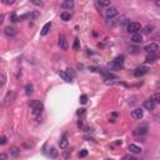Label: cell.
<instances>
[{"mask_svg": "<svg viewBox=\"0 0 160 160\" xmlns=\"http://www.w3.org/2000/svg\"><path fill=\"white\" fill-rule=\"evenodd\" d=\"M118 14H119V10H118V8H115V6H110V8H108L105 11L106 19H114V18L118 16Z\"/></svg>", "mask_w": 160, "mask_h": 160, "instance_id": "277c9868", "label": "cell"}, {"mask_svg": "<svg viewBox=\"0 0 160 160\" xmlns=\"http://www.w3.org/2000/svg\"><path fill=\"white\" fill-rule=\"evenodd\" d=\"M34 88H33V85L31 84H26L25 85V93H26V95H30V94H33V92H34Z\"/></svg>", "mask_w": 160, "mask_h": 160, "instance_id": "7402d4cb", "label": "cell"}, {"mask_svg": "<svg viewBox=\"0 0 160 160\" xmlns=\"http://www.w3.org/2000/svg\"><path fill=\"white\" fill-rule=\"evenodd\" d=\"M142 30V25L140 23H129L126 26V31L128 33H133V34H138Z\"/></svg>", "mask_w": 160, "mask_h": 160, "instance_id": "7a4b0ae2", "label": "cell"}, {"mask_svg": "<svg viewBox=\"0 0 160 160\" xmlns=\"http://www.w3.org/2000/svg\"><path fill=\"white\" fill-rule=\"evenodd\" d=\"M86 101H88V96L85 95V94H83V95L80 96V103L81 104H86Z\"/></svg>", "mask_w": 160, "mask_h": 160, "instance_id": "f1b7e54d", "label": "cell"}, {"mask_svg": "<svg viewBox=\"0 0 160 160\" xmlns=\"http://www.w3.org/2000/svg\"><path fill=\"white\" fill-rule=\"evenodd\" d=\"M50 29H51V23H46V24L43 26L41 31H40V35H41V36L48 35V34H49V31H50Z\"/></svg>", "mask_w": 160, "mask_h": 160, "instance_id": "7c38bea8", "label": "cell"}, {"mask_svg": "<svg viewBox=\"0 0 160 160\" xmlns=\"http://www.w3.org/2000/svg\"><path fill=\"white\" fill-rule=\"evenodd\" d=\"M59 146H60V149H67L69 146V140H68V138L65 135L60 139V142H59Z\"/></svg>", "mask_w": 160, "mask_h": 160, "instance_id": "9a60e30c", "label": "cell"}, {"mask_svg": "<svg viewBox=\"0 0 160 160\" xmlns=\"http://www.w3.org/2000/svg\"><path fill=\"white\" fill-rule=\"evenodd\" d=\"M110 4H111V3L109 1V0H106V1H100V0H99V1H98L99 6H110Z\"/></svg>", "mask_w": 160, "mask_h": 160, "instance_id": "4316f807", "label": "cell"}, {"mask_svg": "<svg viewBox=\"0 0 160 160\" xmlns=\"http://www.w3.org/2000/svg\"><path fill=\"white\" fill-rule=\"evenodd\" d=\"M5 83H6V76L4 74H0V89L5 85Z\"/></svg>", "mask_w": 160, "mask_h": 160, "instance_id": "d4e9b609", "label": "cell"}, {"mask_svg": "<svg viewBox=\"0 0 160 160\" xmlns=\"http://www.w3.org/2000/svg\"><path fill=\"white\" fill-rule=\"evenodd\" d=\"M31 3H33L34 5H38V6H43V4H44L43 1H35V0H31Z\"/></svg>", "mask_w": 160, "mask_h": 160, "instance_id": "74e56055", "label": "cell"}, {"mask_svg": "<svg viewBox=\"0 0 160 160\" xmlns=\"http://www.w3.org/2000/svg\"><path fill=\"white\" fill-rule=\"evenodd\" d=\"M100 73H101L106 78V80H110V79H115V80H117V76H115L114 74H111L110 71H106V70H104V69H100Z\"/></svg>", "mask_w": 160, "mask_h": 160, "instance_id": "5bb4252c", "label": "cell"}, {"mask_svg": "<svg viewBox=\"0 0 160 160\" xmlns=\"http://www.w3.org/2000/svg\"><path fill=\"white\" fill-rule=\"evenodd\" d=\"M108 67L110 69H113V70H120V69L123 68V64H121V63L115 61V60H113L110 63H108Z\"/></svg>", "mask_w": 160, "mask_h": 160, "instance_id": "30bf717a", "label": "cell"}, {"mask_svg": "<svg viewBox=\"0 0 160 160\" xmlns=\"http://www.w3.org/2000/svg\"><path fill=\"white\" fill-rule=\"evenodd\" d=\"M131 117H133L134 119H136V120H140V119L144 117V110H143L142 108L134 109V110L131 111Z\"/></svg>", "mask_w": 160, "mask_h": 160, "instance_id": "52a82bcc", "label": "cell"}, {"mask_svg": "<svg viewBox=\"0 0 160 160\" xmlns=\"http://www.w3.org/2000/svg\"><path fill=\"white\" fill-rule=\"evenodd\" d=\"M144 50H145L148 54H156V53L159 51V45L156 43H150L144 48Z\"/></svg>", "mask_w": 160, "mask_h": 160, "instance_id": "5b68a950", "label": "cell"}, {"mask_svg": "<svg viewBox=\"0 0 160 160\" xmlns=\"http://www.w3.org/2000/svg\"><path fill=\"white\" fill-rule=\"evenodd\" d=\"M49 156H50V158H53V159L56 158V156H58V151H56L54 148H51V149H50V151H49Z\"/></svg>", "mask_w": 160, "mask_h": 160, "instance_id": "484cf974", "label": "cell"}, {"mask_svg": "<svg viewBox=\"0 0 160 160\" xmlns=\"http://www.w3.org/2000/svg\"><path fill=\"white\" fill-rule=\"evenodd\" d=\"M153 99H154V101L156 103V104H158V103L160 101V94H159V93H155L154 95H153Z\"/></svg>", "mask_w": 160, "mask_h": 160, "instance_id": "f546056e", "label": "cell"}, {"mask_svg": "<svg viewBox=\"0 0 160 160\" xmlns=\"http://www.w3.org/2000/svg\"><path fill=\"white\" fill-rule=\"evenodd\" d=\"M123 160H138V159L134 158L133 155H125L124 158H123Z\"/></svg>", "mask_w": 160, "mask_h": 160, "instance_id": "e575fe53", "label": "cell"}, {"mask_svg": "<svg viewBox=\"0 0 160 160\" xmlns=\"http://www.w3.org/2000/svg\"><path fill=\"white\" fill-rule=\"evenodd\" d=\"M60 18H61V20H64V21H69L71 19V14L68 11H64L60 14Z\"/></svg>", "mask_w": 160, "mask_h": 160, "instance_id": "44dd1931", "label": "cell"}, {"mask_svg": "<svg viewBox=\"0 0 160 160\" xmlns=\"http://www.w3.org/2000/svg\"><path fill=\"white\" fill-rule=\"evenodd\" d=\"M155 106H156V103L154 101L153 96L151 98H149V99H146L145 101H144V108H145L146 110H154Z\"/></svg>", "mask_w": 160, "mask_h": 160, "instance_id": "8992f818", "label": "cell"}, {"mask_svg": "<svg viewBox=\"0 0 160 160\" xmlns=\"http://www.w3.org/2000/svg\"><path fill=\"white\" fill-rule=\"evenodd\" d=\"M14 0H3V4H5V5H11V4H14Z\"/></svg>", "mask_w": 160, "mask_h": 160, "instance_id": "d590c367", "label": "cell"}, {"mask_svg": "<svg viewBox=\"0 0 160 160\" xmlns=\"http://www.w3.org/2000/svg\"><path fill=\"white\" fill-rule=\"evenodd\" d=\"M19 155H20V148H18V146L11 148V150H10V156H13V158H18Z\"/></svg>", "mask_w": 160, "mask_h": 160, "instance_id": "ac0fdd59", "label": "cell"}, {"mask_svg": "<svg viewBox=\"0 0 160 160\" xmlns=\"http://www.w3.org/2000/svg\"><path fill=\"white\" fill-rule=\"evenodd\" d=\"M131 41L135 43V44H140V43H143V35H140L139 33H138V34H134V35L131 36Z\"/></svg>", "mask_w": 160, "mask_h": 160, "instance_id": "e0dca14e", "label": "cell"}, {"mask_svg": "<svg viewBox=\"0 0 160 160\" xmlns=\"http://www.w3.org/2000/svg\"><path fill=\"white\" fill-rule=\"evenodd\" d=\"M133 134L135 136H145L148 134V126L146 125H142V126H138L133 130Z\"/></svg>", "mask_w": 160, "mask_h": 160, "instance_id": "3957f363", "label": "cell"}, {"mask_svg": "<svg viewBox=\"0 0 160 160\" xmlns=\"http://www.w3.org/2000/svg\"><path fill=\"white\" fill-rule=\"evenodd\" d=\"M139 48H136V46H130L129 48V51L131 53V54H138V53H139Z\"/></svg>", "mask_w": 160, "mask_h": 160, "instance_id": "83f0119b", "label": "cell"}, {"mask_svg": "<svg viewBox=\"0 0 160 160\" xmlns=\"http://www.w3.org/2000/svg\"><path fill=\"white\" fill-rule=\"evenodd\" d=\"M0 160H8V155L5 153H0Z\"/></svg>", "mask_w": 160, "mask_h": 160, "instance_id": "8d00e7d4", "label": "cell"}, {"mask_svg": "<svg viewBox=\"0 0 160 160\" xmlns=\"http://www.w3.org/2000/svg\"><path fill=\"white\" fill-rule=\"evenodd\" d=\"M10 20L13 21V23H16V21L19 20V18L16 16V14H11L10 15Z\"/></svg>", "mask_w": 160, "mask_h": 160, "instance_id": "d6a6232c", "label": "cell"}, {"mask_svg": "<svg viewBox=\"0 0 160 160\" xmlns=\"http://www.w3.org/2000/svg\"><path fill=\"white\" fill-rule=\"evenodd\" d=\"M29 106L31 108V113H33L34 117H39V115H41V113L44 110L43 103L39 101V100H31V101H29Z\"/></svg>", "mask_w": 160, "mask_h": 160, "instance_id": "6da1fadb", "label": "cell"}, {"mask_svg": "<svg viewBox=\"0 0 160 160\" xmlns=\"http://www.w3.org/2000/svg\"><path fill=\"white\" fill-rule=\"evenodd\" d=\"M59 75L63 78V80H65L67 83H71L73 81V79H71V76H69V75L67 73H64V71H59Z\"/></svg>", "mask_w": 160, "mask_h": 160, "instance_id": "d6986e66", "label": "cell"}, {"mask_svg": "<svg viewBox=\"0 0 160 160\" xmlns=\"http://www.w3.org/2000/svg\"><path fill=\"white\" fill-rule=\"evenodd\" d=\"M61 8L63 9H68V10H70V9L74 8V1L73 0H65V1L61 3Z\"/></svg>", "mask_w": 160, "mask_h": 160, "instance_id": "4fadbf2b", "label": "cell"}, {"mask_svg": "<svg viewBox=\"0 0 160 160\" xmlns=\"http://www.w3.org/2000/svg\"><path fill=\"white\" fill-rule=\"evenodd\" d=\"M6 142H8L6 136H4V135H0V145H4V144H6Z\"/></svg>", "mask_w": 160, "mask_h": 160, "instance_id": "4dcf8cb0", "label": "cell"}, {"mask_svg": "<svg viewBox=\"0 0 160 160\" xmlns=\"http://www.w3.org/2000/svg\"><path fill=\"white\" fill-rule=\"evenodd\" d=\"M39 11H33L31 14H28V16H29V19L30 20H35V19H38L39 18Z\"/></svg>", "mask_w": 160, "mask_h": 160, "instance_id": "603a6c76", "label": "cell"}, {"mask_svg": "<svg viewBox=\"0 0 160 160\" xmlns=\"http://www.w3.org/2000/svg\"><path fill=\"white\" fill-rule=\"evenodd\" d=\"M129 151L131 153V154H140V153H142V148L135 145V144H130L129 145Z\"/></svg>", "mask_w": 160, "mask_h": 160, "instance_id": "8fae6325", "label": "cell"}, {"mask_svg": "<svg viewBox=\"0 0 160 160\" xmlns=\"http://www.w3.org/2000/svg\"><path fill=\"white\" fill-rule=\"evenodd\" d=\"M148 71H149V69L146 67H139L134 70V75H135L136 78H139V76H143V75L148 74Z\"/></svg>", "mask_w": 160, "mask_h": 160, "instance_id": "ba28073f", "label": "cell"}, {"mask_svg": "<svg viewBox=\"0 0 160 160\" xmlns=\"http://www.w3.org/2000/svg\"><path fill=\"white\" fill-rule=\"evenodd\" d=\"M86 155H88V150H85V149L81 150V151L79 153V156H80V158H85Z\"/></svg>", "mask_w": 160, "mask_h": 160, "instance_id": "836d02e7", "label": "cell"}, {"mask_svg": "<svg viewBox=\"0 0 160 160\" xmlns=\"http://www.w3.org/2000/svg\"><path fill=\"white\" fill-rule=\"evenodd\" d=\"M153 30H154V26H153V25H148V26L144 28L143 31H144V34H151Z\"/></svg>", "mask_w": 160, "mask_h": 160, "instance_id": "cb8c5ba5", "label": "cell"}, {"mask_svg": "<svg viewBox=\"0 0 160 160\" xmlns=\"http://www.w3.org/2000/svg\"><path fill=\"white\" fill-rule=\"evenodd\" d=\"M59 46H60V49L63 50H68L69 48V44H68V40H67V38H65V35H60L59 36Z\"/></svg>", "mask_w": 160, "mask_h": 160, "instance_id": "9c48e42d", "label": "cell"}, {"mask_svg": "<svg viewBox=\"0 0 160 160\" xmlns=\"http://www.w3.org/2000/svg\"><path fill=\"white\" fill-rule=\"evenodd\" d=\"M4 33H5V35H6V36H10V38H13V36L16 35V30H15L14 28H10V26L6 28V29L4 30Z\"/></svg>", "mask_w": 160, "mask_h": 160, "instance_id": "2e32d148", "label": "cell"}, {"mask_svg": "<svg viewBox=\"0 0 160 160\" xmlns=\"http://www.w3.org/2000/svg\"><path fill=\"white\" fill-rule=\"evenodd\" d=\"M156 60H158V55L156 54H149L145 59V63H154Z\"/></svg>", "mask_w": 160, "mask_h": 160, "instance_id": "ffe728a7", "label": "cell"}, {"mask_svg": "<svg viewBox=\"0 0 160 160\" xmlns=\"http://www.w3.org/2000/svg\"><path fill=\"white\" fill-rule=\"evenodd\" d=\"M73 48H74V50H79V49H80V44H79V40H78V39H75Z\"/></svg>", "mask_w": 160, "mask_h": 160, "instance_id": "1f68e13d", "label": "cell"}]
</instances>
